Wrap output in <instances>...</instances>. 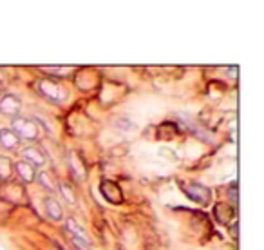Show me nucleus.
Wrapping results in <instances>:
<instances>
[{"instance_id": "nucleus-3", "label": "nucleus", "mask_w": 264, "mask_h": 250, "mask_svg": "<svg viewBox=\"0 0 264 250\" xmlns=\"http://www.w3.org/2000/svg\"><path fill=\"white\" fill-rule=\"evenodd\" d=\"M38 87H40L42 95L46 96L49 102H53V104H60V102L67 98L62 85H58V83L53 82V80H42V82L38 83Z\"/></svg>"}, {"instance_id": "nucleus-1", "label": "nucleus", "mask_w": 264, "mask_h": 250, "mask_svg": "<svg viewBox=\"0 0 264 250\" xmlns=\"http://www.w3.org/2000/svg\"><path fill=\"white\" fill-rule=\"evenodd\" d=\"M13 133L17 134L18 140H37L38 138V125L29 118H17L13 121Z\"/></svg>"}, {"instance_id": "nucleus-8", "label": "nucleus", "mask_w": 264, "mask_h": 250, "mask_svg": "<svg viewBox=\"0 0 264 250\" xmlns=\"http://www.w3.org/2000/svg\"><path fill=\"white\" fill-rule=\"evenodd\" d=\"M15 169H17L18 176H20L22 181H25V183H29V181H33L35 178H37V172H35V167L29 165L27 162H18L17 165H15Z\"/></svg>"}, {"instance_id": "nucleus-12", "label": "nucleus", "mask_w": 264, "mask_h": 250, "mask_svg": "<svg viewBox=\"0 0 264 250\" xmlns=\"http://www.w3.org/2000/svg\"><path fill=\"white\" fill-rule=\"evenodd\" d=\"M71 169H73V172H76V176H78L80 179H85V174H87V171H85V165L82 163V160H80V156L78 154H71Z\"/></svg>"}, {"instance_id": "nucleus-10", "label": "nucleus", "mask_w": 264, "mask_h": 250, "mask_svg": "<svg viewBox=\"0 0 264 250\" xmlns=\"http://www.w3.org/2000/svg\"><path fill=\"white\" fill-rule=\"evenodd\" d=\"M67 230L75 236V241H80V243L89 245V236H87L85 230H83L82 227L76 223V220H67Z\"/></svg>"}, {"instance_id": "nucleus-15", "label": "nucleus", "mask_w": 264, "mask_h": 250, "mask_svg": "<svg viewBox=\"0 0 264 250\" xmlns=\"http://www.w3.org/2000/svg\"><path fill=\"white\" fill-rule=\"evenodd\" d=\"M40 181L44 185H47V187H49V191H53V185H51V181H49V178H47V174H40Z\"/></svg>"}, {"instance_id": "nucleus-2", "label": "nucleus", "mask_w": 264, "mask_h": 250, "mask_svg": "<svg viewBox=\"0 0 264 250\" xmlns=\"http://www.w3.org/2000/svg\"><path fill=\"white\" fill-rule=\"evenodd\" d=\"M183 189H185V194L190 198L192 201H195V203L203 205V207H207L208 203L212 201V192L208 187H205V185H199V183H186L183 185Z\"/></svg>"}, {"instance_id": "nucleus-14", "label": "nucleus", "mask_w": 264, "mask_h": 250, "mask_svg": "<svg viewBox=\"0 0 264 250\" xmlns=\"http://www.w3.org/2000/svg\"><path fill=\"white\" fill-rule=\"evenodd\" d=\"M62 192H63V196H65L67 200L71 201V203H75V198H73V194H71L69 185H62Z\"/></svg>"}, {"instance_id": "nucleus-5", "label": "nucleus", "mask_w": 264, "mask_h": 250, "mask_svg": "<svg viewBox=\"0 0 264 250\" xmlns=\"http://www.w3.org/2000/svg\"><path fill=\"white\" fill-rule=\"evenodd\" d=\"M20 111V100L15 98L13 95H6L4 98H0V113L4 116L15 118Z\"/></svg>"}, {"instance_id": "nucleus-13", "label": "nucleus", "mask_w": 264, "mask_h": 250, "mask_svg": "<svg viewBox=\"0 0 264 250\" xmlns=\"http://www.w3.org/2000/svg\"><path fill=\"white\" fill-rule=\"evenodd\" d=\"M13 174V165L8 158H0V181L2 179H9Z\"/></svg>"}, {"instance_id": "nucleus-16", "label": "nucleus", "mask_w": 264, "mask_h": 250, "mask_svg": "<svg viewBox=\"0 0 264 250\" xmlns=\"http://www.w3.org/2000/svg\"><path fill=\"white\" fill-rule=\"evenodd\" d=\"M75 246H76V250H89V245L80 243V241H75Z\"/></svg>"}, {"instance_id": "nucleus-11", "label": "nucleus", "mask_w": 264, "mask_h": 250, "mask_svg": "<svg viewBox=\"0 0 264 250\" xmlns=\"http://www.w3.org/2000/svg\"><path fill=\"white\" fill-rule=\"evenodd\" d=\"M46 210L51 220L54 221L62 220V207H60V203H58L56 200H53V198H47L46 200Z\"/></svg>"}, {"instance_id": "nucleus-17", "label": "nucleus", "mask_w": 264, "mask_h": 250, "mask_svg": "<svg viewBox=\"0 0 264 250\" xmlns=\"http://www.w3.org/2000/svg\"><path fill=\"white\" fill-rule=\"evenodd\" d=\"M0 183H2V181H0Z\"/></svg>"}, {"instance_id": "nucleus-7", "label": "nucleus", "mask_w": 264, "mask_h": 250, "mask_svg": "<svg viewBox=\"0 0 264 250\" xmlns=\"http://www.w3.org/2000/svg\"><path fill=\"white\" fill-rule=\"evenodd\" d=\"M214 212H215V217H217L219 223L226 225V223H230V220H234V205L219 203L217 207H215Z\"/></svg>"}, {"instance_id": "nucleus-4", "label": "nucleus", "mask_w": 264, "mask_h": 250, "mask_svg": "<svg viewBox=\"0 0 264 250\" xmlns=\"http://www.w3.org/2000/svg\"><path fill=\"white\" fill-rule=\"evenodd\" d=\"M102 194L104 198L112 205H120L123 201V194H121V189L114 183V181H109V179H104L102 181Z\"/></svg>"}, {"instance_id": "nucleus-9", "label": "nucleus", "mask_w": 264, "mask_h": 250, "mask_svg": "<svg viewBox=\"0 0 264 250\" xmlns=\"http://www.w3.org/2000/svg\"><path fill=\"white\" fill-rule=\"evenodd\" d=\"M18 143H20V140L13 131L0 129V145L4 149H15V147H18Z\"/></svg>"}, {"instance_id": "nucleus-6", "label": "nucleus", "mask_w": 264, "mask_h": 250, "mask_svg": "<svg viewBox=\"0 0 264 250\" xmlns=\"http://www.w3.org/2000/svg\"><path fill=\"white\" fill-rule=\"evenodd\" d=\"M22 156H24V162H27L29 165H33V167H42L46 163V158H44V154H42L37 147H27V149L22 152Z\"/></svg>"}]
</instances>
